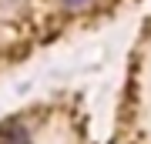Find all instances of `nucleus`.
Wrapping results in <instances>:
<instances>
[{"mask_svg": "<svg viewBox=\"0 0 151 144\" xmlns=\"http://www.w3.org/2000/svg\"><path fill=\"white\" fill-rule=\"evenodd\" d=\"M94 0H60V7H64V10H74V14H81V10H87V7H91Z\"/></svg>", "mask_w": 151, "mask_h": 144, "instance_id": "f257e3e1", "label": "nucleus"}]
</instances>
